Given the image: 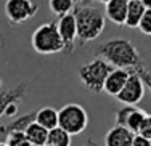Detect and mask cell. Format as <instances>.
Masks as SVG:
<instances>
[{"mask_svg":"<svg viewBox=\"0 0 151 146\" xmlns=\"http://www.w3.org/2000/svg\"><path fill=\"white\" fill-rule=\"evenodd\" d=\"M96 56L109 63L114 69L135 71L140 67H145L143 58L140 56L137 47L127 39H111L101 44Z\"/></svg>","mask_w":151,"mask_h":146,"instance_id":"cell-1","label":"cell"},{"mask_svg":"<svg viewBox=\"0 0 151 146\" xmlns=\"http://www.w3.org/2000/svg\"><path fill=\"white\" fill-rule=\"evenodd\" d=\"M73 15L77 24V39L81 45H87L101 35L106 18L100 8L92 5H76Z\"/></svg>","mask_w":151,"mask_h":146,"instance_id":"cell-2","label":"cell"},{"mask_svg":"<svg viewBox=\"0 0 151 146\" xmlns=\"http://www.w3.org/2000/svg\"><path fill=\"white\" fill-rule=\"evenodd\" d=\"M113 69L114 67L109 63H106L105 59L96 56L90 63L79 67L77 76L88 92L100 95L103 92V88H105V82L108 79V76L113 72Z\"/></svg>","mask_w":151,"mask_h":146,"instance_id":"cell-3","label":"cell"},{"mask_svg":"<svg viewBox=\"0 0 151 146\" xmlns=\"http://www.w3.org/2000/svg\"><path fill=\"white\" fill-rule=\"evenodd\" d=\"M31 45L40 55H55L64 50L56 23H44L32 32Z\"/></svg>","mask_w":151,"mask_h":146,"instance_id":"cell-4","label":"cell"},{"mask_svg":"<svg viewBox=\"0 0 151 146\" xmlns=\"http://www.w3.org/2000/svg\"><path fill=\"white\" fill-rule=\"evenodd\" d=\"M88 125V114L84 106L77 103H68L58 111V127L66 133L79 135Z\"/></svg>","mask_w":151,"mask_h":146,"instance_id":"cell-5","label":"cell"},{"mask_svg":"<svg viewBox=\"0 0 151 146\" xmlns=\"http://www.w3.org/2000/svg\"><path fill=\"white\" fill-rule=\"evenodd\" d=\"M39 11V5L34 0H6L5 16L12 26H19L32 19Z\"/></svg>","mask_w":151,"mask_h":146,"instance_id":"cell-6","label":"cell"},{"mask_svg":"<svg viewBox=\"0 0 151 146\" xmlns=\"http://www.w3.org/2000/svg\"><path fill=\"white\" fill-rule=\"evenodd\" d=\"M145 97V84L140 79V76L134 71H130V76H129L127 82H125L124 88L119 95L117 99L125 106H137V103Z\"/></svg>","mask_w":151,"mask_h":146,"instance_id":"cell-7","label":"cell"},{"mask_svg":"<svg viewBox=\"0 0 151 146\" xmlns=\"http://www.w3.org/2000/svg\"><path fill=\"white\" fill-rule=\"evenodd\" d=\"M56 26H58V32H60L61 39H63V44H64L63 52L71 55L76 48V40H77V24H76L74 15L69 13V15L58 18Z\"/></svg>","mask_w":151,"mask_h":146,"instance_id":"cell-8","label":"cell"},{"mask_svg":"<svg viewBox=\"0 0 151 146\" xmlns=\"http://www.w3.org/2000/svg\"><path fill=\"white\" fill-rule=\"evenodd\" d=\"M129 0H111L105 5V16L116 26H125Z\"/></svg>","mask_w":151,"mask_h":146,"instance_id":"cell-9","label":"cell"},{"mask_svg":"<svg viewBox=\"0 0 151 146\" xmlns=\"http://www.w3.org/2000/svg\"><path fill=\"white\" fill-rule=\"evenodd\" d=\"M129 76H130V71L127 69H113V72L108 76V79L105 82L103 92L111 95V97H117L122 92V88H124Z\"/></svg>","mask_w":151,"mask_h":146,"instance_id":"cell-10","label":"cell"},{"mask_svg":"<svg viewBox=\"0 0 151 146\" xmlns=\"http://www.w3.org/2000/svg\"><path fill=\"white\" fill-rule=\"evenodd\" d=\"M134 137L135 135L125 127L114 125L113 129L108 130L105 137V146H132Z\"/></svg>","mask_w":151,"mask_h":146,"instance_id":"cell-11","label":"cell"},{"mask_svg":"<svg viewBox=\"0 0 151 146\" xmlns=\"http://www.w3.org/2000/svg\"><path fill=\"white\" fill-rule=\"evenodd\" d=\"M26 84H18L16 87L8 90H0V117L5 116V111L12 103H21L26 95Z\"/></svg>","mask_w":151,"mask_h":146,"instance_id":"cell-12","label":"cell"},{"mask_svg":"<svg viewBox=\"0 0 151 146\" xmlns=\"http://www.w3.org/2000/svg\"><path fill=\"white\" fill-rule=\"evenodd\" d=\"M35 117H37V111H31V112L23 114V116L16 117L13 122H10L8 125H2V127H0V133H5V135H10V133H26V130L35 122Z\"/></svg>","mask_w":151,"mask_h":146,"instance_id":"cell-13","label":"cell"},{"mask_svg":"<svg viewBox=\"0 0 151 146\" xmlns=\"http://www.w3.org/2000/svg\"><path fill=\"white\" fill-rule=\"evenodd\" d=\"M35 122L40 127H44L47 130H53L58 127V111L52 106H45L40 108L37 111V117H35Z\"/></svg>","mask_w":151,"mask_h":146,"instance_id":"cell-14","label":"cell"},{"mask_svg":"<svg viewBox=\"0 0 151 146\" xmlns=\"http://www.w3.org/2000/svg\"><path fill=\"white\" fill-rule=\"evenodd\" d=\"M146 8L140 0H129L127 6V18H125V26L127 27H138L140 21L145 15Z\"/></svg>","mask_w":151,"mask_h":146,"instance_id":"cell-15","label":"cell"},{"mask_svg":"<svg viewBox=\"0 0 151 146\" xmlns=\"http://www.w3.org/2000/svg\"><path fill=\"white\" fill-rule=\"evenodd\" d=\"M26 138L29 140L32 146H47L48 140V130L40 127L37 122H34L29 129L26 130Z\"/></svg>","mask_w":151,"mask_h":146,"instance_id":"cell-16","label":"cell"},{"mask_svg":"<svg viewBox=\"0 0 151 146\" xmlns=\"http://www.w3.org/2000/svg\"><path fill=\"white\" fill-rule=\"evenodd\" d=\"M47 146H71V135L66 133L63 129L56 127L48 132Z\"/></svg>","mask_w":151,"mask_h":146,"instance_id":"cell-17","label":"cell"},{"mask_svg":"<svg viewBox=\"0 0 151 146\" xmlns=\"http://www.w3.org/2000/svg\"><path fill=\"white\" fill-rule=\"evenodd\" d=\"M48 6H50V10H52L53 15L61 18L64 15L73 13L76 3L73 2V0H48Z\"/></svg>","mask_w":151,"mask_h":146,"instance_id":"cell-18","label":"cell"},{"mask_svg":"<svg viewBox=\"0 0 151 146\" xmlns=\"http://www.w3.org/2000/svg\"><path fill=\"white\" fill-rule=\"evenodd\" d=\"M146 114H148V112H145L143 109L135 108L134 112L129 116L127 124H125V129L130 130L134 135H137V133H138V130H140V127H142V124H143V120H145Z\"/></svg>","mask_w":151,"mask_h":146,"instance_id":"cell-19","label":"cell"},{"mask_svg":"<svg viewBox=\"0 0 151 146\" xmlns=\"http://www.w3.org/2000/svg\"><path fill=\"white\" fill-rule=\"evenodd\" d=\"M137 108V106H122V108H119L116 111V114H114V119H116V125L119 127H125V124H127V119L129 116H130L132 112H134V109Z\"/></svg>","mask_w":151,"mask_h":146,"instance_id":"cell-20","label":"cell"},{"mask_svg":"<svg viewBox=\"0 0 151 146\" xmlns=\"http://www.w3.org/2000/svg\"><path fill=\"white\" fill-rule=\"evenodd\" d=\"M6 146H32L26 138V133H10L6 135Z\"/></svg>","mask_w":151,"mask_h":146,"instance_id":"cell-21","label":"cell"},{"mask_svg":"<svg viewBox=\"0 0 151 146\" xmlns=\"http://www.w3.org/2000/svg\"><path fill=\"white\" fill-rule=\"evenodd\" d=\"M140 31L146 35H151V10H146L143 15L142 21H140Z\"/></svg>","mask_w":151,"mask_h":146,"instance_id":"cell-22","label":"cell"},{"mask_svg":"<svg viewBox=\"0 0 151 146\" xmlns=\"http://www.w3.org/2000/svg\"><path fill=\"white\" fill-rule=\"evenodd\" d=\"M137 135H142V137L151 140V114H146L145 120H143V124H142V127H140Z\"/></svg>","mask_w":151,"mask_h":146,"instance_id":"cell-23","label":"cell"},{"mask_svg":"<svg viewBox=\"0 0 151 146\" xmlns=\"http://www.w3.org/2000/svg\"><path fill=\"white\" fill-rule=\"evenodd\" d=\"M134 72L138 74L140 79L143 80V84H145V87L151 90V72L150 71H146V67H140V69H135Z\"/></svg>","mask_w":151,"mask_h":146,"instance_id":"cell-24","label":"cell"},{"mask_svg":"<svg viewBox=\"0 0 151 146\" xmlns=\"http://www.w3.org/2000/svg\"><path fill=\"white\" fill-rule=\"evenodd\" d=\"M18 111H19V103H12V104L6 108V111H5V116L3 117H15Z\"/></svg>","mask_w":151,"mask_h":146,"instance_id":"cell-25","label":"cell"},{"mask_svg":"<svg viewBox=\"0 0 151 146\" xmlns=\"http://www.w3.org/2000/svg\"><path fill=\"white\" fill-rule=\"evenodd\" d=\"M132 146H151V141L148 140V138L142 137V135H135Z\"/></svg>","mask_w":151,"mask_h":146,"instance_id":"cell-26","label":"cell"},{"mask_svg":"<svg viewBox=\"0 0 151 146\" xmlns=\"http://www.w3.org/2000/svg\"><path fill=\"white\" fill-rule=\"evenodd\" d=\"M140 2L143 3V6H145L146 10H151V0H140Z\"/></svg>","mask_w":151,"mask_h":146,"instance_id":"cell-27","label":"cell"},{"mask_svg":"<svg viewBox=\"0 0 151 146\" xmlns=\"http://www.w3.org/2000/svg\"><path fill=\"white\" fill-rule=\"evenodd\" d=\"M84 146H98V145H96V143H95V141H93V140H90V141H88V143H85Z\"/></svg>","mask_w":151,"mask_h":146,"instance_id":"cell-28","label":"cell"},{"mask_svg":"<svg viewBox=\"0 0 151 146\" xmlns=\"http://www.w3.org/2000/svg\"><path fill=\"white\" fill-rule=\"evenodd\" d=\"M98 2H100V3H105V5H108V3L111 2V0H98Z\"/></svg>","mask_w":151,"mask_h":146,"instance_id":"cell-29","label":"cell"},{"mask_svg":"<svg viewBox=\"0 0 151 146\" xmlns=\"http://www.w3.org/2000/svg\"><path fill=\"white\" fill-rule=\"evenodd\" d=\"M73 2L76 3V5H77V3H81V2H82V0H73Z\"/></svg>","mask_w":151,"mask_h":146,"instance_id":"cell-30","label":"cell"},{"mask_svg":"<svg viewBox=\"0 0 151 146\" xmlns=\"http://www.w3.org/2000/svg\"><path fill=\"white\" fill-rule=\"evenodd\" d=\"M0 146H6V143L5 141H0Z\"/></svg>","mask_w":151,"mask_h":146,"instance_id":"cell-31","label":"cell"},{"mask_svg":"<svg viewBox=\"0 0 151 146\" xmlns=\"http://www.w3.org/2000/svg\"><path fill=\"white\" fill-rule=\"evenodd\" d=\"M150 141H151V140H150Z\"/></svg>","mask_w":151,"mask_h":146,"instance_id":"cell-32","label":"cell"}]
</instances>
